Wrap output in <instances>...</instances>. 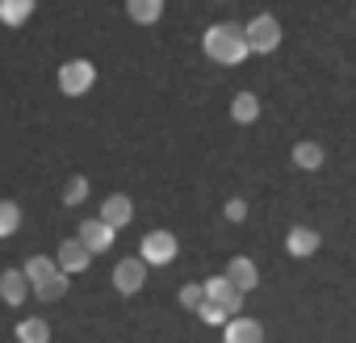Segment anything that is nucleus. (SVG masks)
<instances>
[{
    "label": "nucleus",
    "instance_id": "15",
    "mask_svg": "<svg viewBox=\"0 0 356 343\" xmlns=\"http://www.w3.org/2000/svg\"><path fill=\"white\" fill-rule=\"evenodd\" d=\"M30 13H34V0H0V22L5 26H26L30 22Z\"/></svg>",
    "mask_w": 356,
    "mask_h": 343
},
{
    "label": "nucleus",
    "instance_id": "12",
    "mask_svg": "<svg viewBox=\"0 0 356 343\" xmlns=\"http://www.w3.org/2000/svg\"><path fill=\"white\" fill-rule=\"evenodd\" d=\"M227 281H231L235 289H243V293H252V289L260 285V272H256V264H252L248 256H235V260L227 264Z\"/></svg>",
    "mask_w": 356,
    "mask_h": 343
},
{
    "label": "nucleus",
    "instance_id": "22",
    "mask_svg": "<svg viewBox=\"0 0 356 343\" xmlns=\"http://www.w3.org/2000/svg\"><path fill=\"white\" fill-rule=\"evenodd\" d=\"M197 314H202V322H210V326H227V318H231L227 306H218V301H210V297L197 306Z\"/></svg>",
    "mask_w": 356,
    "mask_h": 343
},
{
    "label": "nucleus",
    "instance_id": "7",
    "mask_svg": "<svg viewBox=\"0 0 356 343\" xmlns=\"http://www.w3.org/2000/svg\"><path fill=\"white\" fill-rule=\"evenodd\" d=\"M206 297H210V301H218V306H227V314H231V318L243 310V289H235V285L227 281V272L206 281Z\"/></svg>",
    "mask_w": 356,
    "mask_h": 343
},
{
    "label": "nucleus",
    "instance_id": "17",
    "mask_svg": "<svg viewBox=\"0 0 356 343\" xmlns=\"http://www.w3.org/2000/svg\"><path fill=\"white\" fill-rule=\"evenodd\" d=\"M22 272H26V281H30V289H34V285H42L47 276H55V272H59V264H55L51 256H30Z\"/></svg>",
    "mask_w": 356,
    "mask_h": 343
},
{
    "label": "nucleus",
    "instance_id": "20",
    "mask_svg": "<svg viewBox=\"0 0 356 343\" xmlns=\"http://www.w3.org/2000/svg\"><path fill=\"white\" fill-rule=\"evenodd\" d=\"M63 293H67V272H55L42 285H34V297H42V301H59Z\"/></svg>",
    "mask_w": 356,
    "mask_h": 343
},
{
    "label": "nucleus",
    "instance_id": "11",
    "mask_svg": "<svg viewBox=\"0 0 356 343\" xmlns=\"http://www.w3.org/2000/svg\"><path fill=\"white\" fill-rule=\"evenodd\" d=\"M318 247H323V239H318V231H310V226H293V231L285 235V251H289V256H298V260L314 256Z\"/></svg>",
    "mask_w": 356,
    "mask_h": 343
},
{
    "label": "nucleus",
    "instance_id": "8",
    "mask_svg": "<svg viewBox=\"0 0 356 343\" xmlns=\"http://www.w3.org/2000/svg\"><path fill=\"white\" fill-rule=\"evenodd\" d=\"M113 235H118V231H113L109 222H101V218H88V222H80V235H76V239H80V243H84V247L97 256V251H109V247H113Z\"/></svg>",
    "mask_w": 356,
    "mask_h": 343
},
{
    "label": "nucleus",
    "instance_id": "19",
    "mask_svg": "<svg viewBox=\"0 0 356 343\" xmlns=\"http://www.w3.org/2000/svg\"><path fill=\"white\" fill-rule=\"evenodd\" d=\"M323 159H327V155H323V147H318V142H298V147H293V163H298V167H306V172H318V167H323Z\"/></svg>",
    "mask_w": 356,
    "mask_h": 343
},
{
    "label": "nucleus",
    "instance_id": "9",
    "mask_svg": "<svg viewBox=\"0 0 356 343\" xmlns=\"http://www.w3.org/2000/svg\"><path fill=\"white\" fill-rule=\"evenodd\" d=\"M222 343H264V326L256 318H227L222 326Z\"/></svg>",
    "mask_w": 356,
    "mask_h": 343
},
{
    "label": "nucleus",
    "instance_id": "21",
    "mask_svg": "<svg viewBox=\"0 0 356 343\" xmlns=\"http://www.w3.org/2000/svg\"><path fill=\"white\" fill-rule=\"evenodd\" d=\"M17 226H22V210L13 201H0V239L17 235Z\"/></svg>",
    "mask_w": 356,
    "mask_h": 343
},
{
    "label": "nucleus",
    "instance_id": "2",
    "mask_svg": "<svg viewBox=\"0 0 356 343\" xmlns=\"http://www.w3.org/2000/svg\"><path fill=\"white\" fill-rule=\"evenodd\" d=\"M243 38H248V51L268 55V51H277V47H281V22H277V17H268V13H260V17H252V22H248Z\"/></svg>",
    "mask_w": 356,
    "mask_h": 343
},
{
    "label": "nucleus",
    "instance_id": "5",
    "mask_svg": "<svg viewBox=\"0 0 356 343\" xmlns=\"http://www.w3.org/2000/svg\"><path fill=\"white\" fill-rule=\"evenodd\" d=\"M143 285H147V264H143V260H122V264L113 268V289H118L122 297H134Z\"/></svg>",
    "mask_w": 356,
    "mask_h": 343
},
{
    "label": "nucleus",
    "instance_id": "25",
    "mask_svg": "<svg viewBox=\"0 0 356 343\" xmlns=\"http://www.w3.org/2000/svg\"><path fill=\"white\" fill-rule=\"evenodd\" d=\"M222 214H227L231 222H243V218H248V201H243V197H231V201L222 206Z\"/></svg>",
    "mask_w": 356,
    "mask_h": 343
},
{
    "label": "nucleus",
    "instance_id": "1",
    "mask_svg": "<svg viewBox=\"0 0 356 343\" xmlns=\"http://www.w3.org/2000/svg\"><path fill=\"white\" fill-rule=\"evenodd\" d=\"M202 47H206V55L214 59V63H222V67H235V63H243L252 51H248V38H243V30L239 26H210L206 30V38H202Z\"/></svg>",
    "mask_w": 356,
    "mask_h": 343
},
{
    "label": "nucleus",
    "instance_id": "18",
    "mask_svg": "<svg viewBox=\"0 0 356 343\" xmlns=\"http://www.w3.org/2000/svg\"><path fill=\"white\" fill-rule=\"evenodd\" d=\"M17 343H51V326L42 318H22L17 322Z\"/></svg>",
    "mask_w": 356,
    "mask_h": 343
},
{
    "label": "nucleus",
    "instance_id": "14",
    "mask_svg": "<svg viewBox=\"0 0 356 343\" xmlns=\"http://www.w3.org/2000/svg\"><path fill=\"white\" fill-rule=\"evenodd\" d=\"M126 13H130V22H138V26H155L159 13H163V0H126Z\"/></svg>",
    "mask_w": 356,
    "mask_h": 343
},
{
    "label": "nucleus",
    "instance_id": "16",
    "mask_svg": "<svg viewBox=\"0 0 356 343\" xmlns=\"http://www.w3.org/2000/svg\"><path fill=\"white\" fill-rule=\"evenodd\" d=\"M231 117H235L239 126H252V122L260 117V101H256V92H239V97L231 101Z\"/></svg>",
    "mask_w": 356,
    "mask_h": 343
},
{
    "label": "nucleus",
    "instance_id": "24",
    "mask_svg": "<svg viewBox=\"0 0 356 343\" xmlns=\"http://www.w3.org/2000/svg\"><path fill=\"white\" fill-rule=\"evenodd\" d=\"M202 301H206V285H185V289H181V306H185V310H197Z\"/></svg>",
    "mask_w": 356,
    "mask_h": 343
},
{
    "label": "nucleus",
    "instance_id": "6",
    "mask_svg": "<svg viewBox=\"0 0 356 343\" xmlns=\"http://www.w3.org/2000/svg\"><path fill=\"white\" fill-rule=\"evenodd\" d=\"M55 264H59V272L76 276V272H84V268L92 264V251H88L80 239H63V243H59V256H55Z\"/></svg>",
    "mask_w": 356,
    "mask_h": 343
},
{
    "label": "nucleus",
    "instance_id": "13",
    "mask_svg": "<svg viewBox=\"0 0 356 343\" xmlns=\"http://www.w3.org/2000/svg\"><path fill=\"white\" fill-rule=\"evenodd\" d=\"M130 218H134V206H130V197H122V193L105 197V206H101V222H109V226L118 231V226H126Z\"/></svg>",
    "mask_w": 356,
    "mask_h": 343
},
{
    "label": "nucleus",
    "instance_id": "10",
    "mask_svg": "<svg viewBox=\"0 0 356 343\" xmlns=\"http://www.w3.org/2000/svg\"><path fill=\"white\" fill-rule=\"evenodd\" d=\"M0 297H5V306H22L30 297V281L22 268H9V272H0Z\"/></svg>",
    "mask_w": 356,
    "mask_h": 343
},
{
    "label": "nucleus",
    "instance_id": "4",
    "mask_svg": "<svg viewBox=\"0 0 356 343\" xmlns=\"http://www.w3.org/2000/svg\"><path fill=\"white\" fill-rule=\"evenodd\" d=\"M92 80H97V67H92L88 59H72V63L59 67V88H63L67 97H84V92L92 88Z\"/></svg>",
    "mask_w": 356,
    "mask_h": 343
},
{
    "label": "nucleus",
    "instance_id": "23",
    "mask_svg": "<svg viewBox=\"0 0 356 343\" xmlns=\"http://www.w3.org/2000/svg\"><path fill=\"white\" fill-rule=\"evenodd\" d=\"M84 197H88V181L84 176H72L67 189H63V206H80Z\"/></svg>",
    "mask_w": 356,
    "mask_h": 343
},
{
    "label": "nucleus",
    "instance_id": "3",
    "mask_svg": "<svg viewBox=\"0 0 356 343\" xmlns=\"http://www.w3.org/2000/svg\"><path fill=\"white\" fill-rule=\"evenodd\" d=\"M176 251H181V243H176V235L172 231H151L147 239H143V251H138V260L151 268V264H172L176 260Z\"/></svg>",
    "mask_w": 356,
    "mask_h": 343
}]
</instances>
